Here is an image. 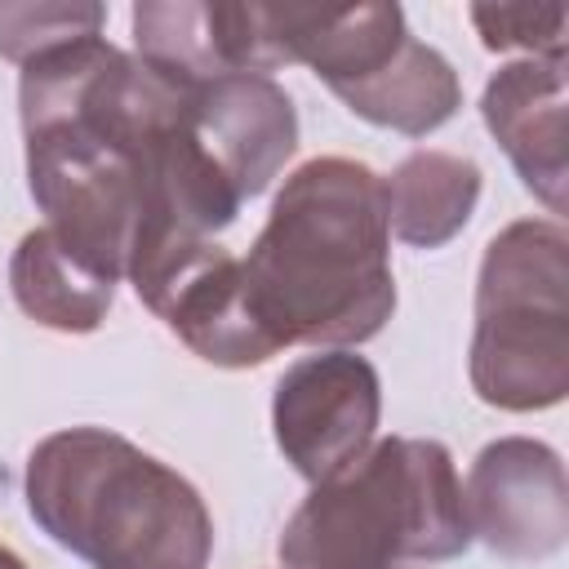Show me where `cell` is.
Instances as JSON below:
<instances>
[{
    "label": "cell",
    "mask_w": 569,
    "mask_h": 569,
    "mask_svg": "<svg viewBox=\"0 0 569 569\" xmlns=\"http://www.w3.org/2000/svg\"><path fill=\"white\" fill-rule=\"evenodd\" d=\"M240 267L276 347L369 342L396 311L382 178L351 156L298 164Z\"/></svg>",
    "instance_id": "1"
},
{
    "label": "cell",
    "mask_w": 569,
    "mask_h": 569,
    "mask_svg": "<svg viewBox=\"0 0 569 569\" xmlns=\"http://www.w3.org/2000/svg\"><path fill=\"white\" fill-rule=\"evenodd\" d=\"M27 511L93 569H209L213 520L196 485L107 427H67L31 449Z\"/></svg>",
    "instance_id": "2"
},
{
    "label": "cell",
    "mask_w": 569,
    "mask_h": 569,
    "mask_svg": "<svg viewBox=\"0 0 569 569\" xmlns=\"http://www.w3.org/2000/svg\"><path fill=\"white\" fill-rule=\"evenodd\" d=\"M471 547L453 453L440 440L387 436L325 476L280 533L284 569H396Z\"/></svg>",
    "instance_id": "3"
},
{
    "label": "cell",
    "mask_w": 569,
    "mask_h": 569,
    "mask_svg": "<svg viewBox=\"0 0 569 569\" xmlns=\"http://www.w3.org/2000/svg\"><path fill=\"white\" fill-rule=\"evenodd\" d=\"M471 387L507 413L551 409L569 391V236L551 218L502 227L480 258Z\"/></svg>",
    "instance_id": "4"
},
{
    "label": "cell",
    "mask_w": 569,
    "mask_h": 569,
    "mask_svg": "<svg viewBox=\"0 0 569 569\" xmlns=\"http://www.w3.org/2000/svg\"><path fill=\"white\" fill-rule=\"evenodd\" d=\"M138 298L209 365L218 369H249L271 360L280 347L262 329L244 267L218 240L178 244L138 271H129Z\"/></svg>",
    "instance_id": "5"
},
{
    "label": "cell",
    "mask_w": 569,
    "mask_h": 569,
    "mask_svg": "<svg viewBox=\"0 0 569 569\" xmlns=\"http://www.w3.org/2000/svg\"><path fill=\"white\" fill-rule=\"evenodd\" d=\"M382 413L378 369L356 351H316L293 360L271 396V427L284 462L320 485L373 445Z\"/></svg>",
    "instance_id": "6"
},
{
    "label": "cell",
    "mask_w": 569,
    "mask_h": 569,
    "mask_svg": "<svg viewBox=\"0 0 569 569\" xmlns=\"http://www.w3.org/2000/svg\"><path fill=\"white\" fill-rule=\"evenodd\" d=\"M471 538L502 560H547L569 538V480L551 445L529 436L489 440L462 489Z\"/></svg>",
    "instance_id": "7"
},
{
    "label": "cell",
    "mask_w": 569,
    "mask_h": 569,
    "mask_svg": "<svg viewBox=\"0 0 569 569\" xmlns=\"http://www.w3.org/2000/svg\"><path fill=\"white\" fill-rule=\"evenodd\" d=\"M133 49L178 84L218 76H267L289 67L271 4L222 0H142L133 4Z\"/></svg>",
    "instance_id": "8"
},
{
    "label": "cell",
    "mask_w": 569,
    "mask_h": 569,
    "mask_svg": "<svg viewBox=\"0 0 569 569\" xmlns=\"http://www.w3.org/2000/svg\"><path fill=\"white\" fill-rule=\"evenodd\" d=\"M191 133L227 173L240 200L271 187L298 147V111L284 84L271 76H218L191 84Z\"/></svg>",
    "instance_id": "9"
},
{
    "label": "cell",
    "mask_w": 569,
    "mask_h": 569,
    "mask_svg": "<svg viewBox=\"0 0 569 569\" xmlns=\"http://www.w3.org/2000/svg\"><path fill=\"white\" fill-rule=\"evenodd\" d=\"M480 116L520 182L551 213H565V58H520L498 67L480 93Z\"/></svg>",
    "instance_id": "10"
},
{
    "label": "cell",
    "mask_w": 569,
    "mask_h": 569,
    "mask_svg": "<svg viewBox=\"0 0 569 569\" xmlns=\"http://www.w3.org/2000/svg\"><path fill=\"white\" fill-rule=\"evenodd\" d=\"M271 9L289 62L311 67L329 89L373 76L409 40V22L400 4H356V9L271 4Z\"/></svg>",
    "instance_id": "11"
},
{
    "label": "cell",
    "mask_w": 569,
    "mask_h": 569,
    "mask_svg": "<svg viewBox=\"0 0 569 569\" xmlns=\"http://www.w3.org/2000/svg\"><path fill=\"white\" fill-rule=\"evenodd\" d=\"M333 93L347 102L351 116H360L378 129H396L405 138L436 133L462 107V80L449 67V58L413 36L373 76L342 84Z\"/></svg>",
    "instance_id": "12"
},
{
    "label": "cell",
    "mask_w": 569,
    "mask_h": 569,
    "mask_svg": "<svg viewBox=\"0 0 569 569\" xmlns=\"http://www.w3.org/2000/svg\"><path fill=\"white\" fill-rule=\"evenodd\" d=\"M9 289L36 325L58 333H93L116 302V280L67 249L49 227L18 240L9 258Z\"/></svg>",
    "instance_id": "13"
},
{
    "label": "cell",
    "mask_w": 569,
    "mask_h": 569,
    "mask_svg": "<svg viewBox=\"0 0 569 569\" xmlns=\"http://www.w3.org/2000/svg\"><path fill=\"white\" fill-rule=\"evenodd\" d=\"M387 231L413 249L449 244L476 213L480 164L453 151H413L382 178Z\"/></svg>",
    "instance_id": "14"
},
{
    "label": "cell",
    "mask_w": 569,
    "mask_h": 569,
    "mask_svg": "<svg viewBox=\"0 0 569 569\" xmlns=\"http://www.w3.org/2000/svg\"><path fill=\"white\" fill-rule=\"evenodd\" d=\"M107 9L102 4H67V0H36V4H4L0 0V58L31 62L44 49H58L80 36H102Z\"/></svg>",
    "instance_id": "15"
},
{
    "label": "cell",
    "mask_w": 569,
    "mask_h": 569,
    "mask_svg": "<svg viewBox=\"0 0 569 569\" xmlns=\"http://www.w3.org/2000/svg\"><path fill=\"white\" fill-rule=\"evenodd\" d=\"M485 49H525L529 58H565V4H471Z\"/></svg>",
    "instance_id": "16"
},
{
    "label": "cell",
    "mask_w": 569,
    "mask_h": 569,
    "mask_svg": "<svg viewBox=\"0 0 569 569\" xmlns=\"http://www.w3.org/2000/svg\"><path fill=\"white\" fill-rule=\"evenodd\" d=\"M0 569H27V560H22L18 551H9V547L0 542Z\"/></svg>",
    "instance_id": "17"
}]
</instances>
